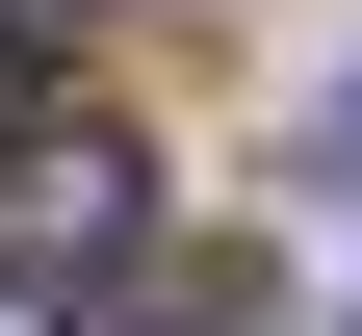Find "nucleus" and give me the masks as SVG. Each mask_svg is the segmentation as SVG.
Masks as SVG:
<instances>
[{
	"instance_id": "1",
	"label": "nucleus",
	"mask_w": 362,
	"mask_h": 336,
	"mask_svg": "<svg viewBox=\"0 0 362 336\" xmlns=\"http://www.w3.org/2000/svg\"><path fill=\"white\" fill-rule=\"evenodd\" d=\"M156 233V156L129 129H0V284H104Z\"/></svg>"
},
{
	"instance_id": "2",
	"label": "nucleus",
	"mask_w": 362,
	"mask_h": 336,
	"mask_svg": "<svg viewBox=\"0 0 362 336\" xmlns=\"http://www.w3.org/2000/svg\"><path fill=\"white\" fill-rule=\"evenodd\" d=\"M52 26H104V0H0V52H52Z\"/></svg>"
}]
</instances>
